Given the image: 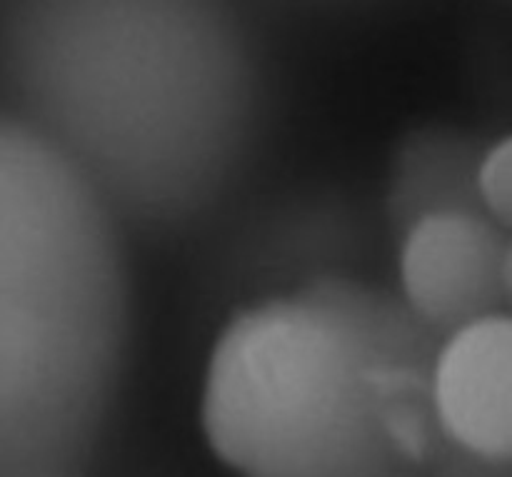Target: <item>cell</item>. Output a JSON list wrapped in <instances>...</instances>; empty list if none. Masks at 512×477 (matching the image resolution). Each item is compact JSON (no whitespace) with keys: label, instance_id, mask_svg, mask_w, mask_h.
Wrapping results in <instances>:
<instances>
[{"label":"cell","instance_id":"cell-6","mask_svg":"<svg viewBox=\"0 0 512 477\" xmlns=\"http://www.w3.org/2000/svg\"><path fill=\"white\" fill-rule=\"evenodd\" d=\"M430 400L445 440L512 460V315L445 335L430 368Z\"/></svg>","mask_w":512,"mask_h":477},{"label":"cell","instance_id":"cell-5","mask_svg":"<svg viewBox=\"0 0 512 477\" xmlns=\"http://www.w3.org/2000/svg\"><path fill=\"white\" fill-rule=\"evenodd\" d=\"M393 250L395 293L440 338L510 315L512 230L488 215H433L400 235Z\"/></svg>","mask_w":512,"mask_h":477},{"label":"cell","instance_id":"cell-1","mask_svg":"<svg viewBox=\"0 0 512 477\" xmlns=\"http://www.w3.org/2000/svg\"><path fill=\"white\" fill-rule=\"evenodd\" d=\"M0 78L5 110L73 165L125 238L208 225L268 125V68L235 0H20Z\"/></svg>","mask_w":512,"mask_h":477},{"label":"cell","instance_id":"cell-10","mask_svg":"<svg viewBox=\"0 0 512 477\" xmlns=\"http://www.w3.org/2000/svg\"><path fill=\"white\" fill-rule=\"evenodd\" d=\"M293 5H305V8H350V5L370 3V0H288Z\"/></svg>","mask_w":512,"mask_h":477},{"label":"cell","instance_id":"cell-8","mask_svg":"<svg viewBox=\"0 0 512 477\" xmlns=\"http://www.w3.org/2000/svg\"><path fill=\"white\" fill-rule=\"evenodd\" d=\"M480 208L500 228L512 230V138L495 135L478 168Z\"/></svg>","mask_w":512,"mask_h":477},{"label":"cell","instance_id":"cell-2","mask_svg":"<svg viewBox=\"0 0 512 477\" xmlns=\"http://www.w3.org/2000/svg\"><path fill=\"white\" fill-rule=\"evenodd\" d=\"M440 340L370 278L228 310L203 378L205 440L240 477H428L380 430L368 368L430 370Z\"/></svg>","mask_w":512,"mask_h":477},{"label":"cell","instance_id":"cell-3","mask_svg":"<svg viewBox=\"0 0 512 477\" xmlns=\"http://www.w3.org/2000/svg\"><path fill=\"white\" fill-rule=\"evenodd\" d=\"M130 320L125 233L73 165L0 110V313Z\"/></svg>","mask_w":512,"mask_h":477},{"label":"cell","instance_id":"cell-9","mask_svg":"<svg viewBox=\"0 0 512 477\" xmlns=\"http://www.w3.org/2000/svg\"><path fill=\"white\" fill-rule=\"evenodd\" d=\"M428 477H512V460H493L458 448L440 435L428 465Z\"/></svg>","mask_w":512,"mask_h":477},{"label":"cell","instance_id":"cell-4","mask_svg":"<svg viewBox=\"0 0 512 477\" xmlns=\"http://www.w3.org/2000/svg\"><path fill=\"white\" fill-rule=\"evenodd\" d=\"M385 235L378 213L335 188L285 193L240 220L210 260L205 288L233 310L363 273Z\"/></svg>","mask_w":512,"mask_h":477},{"label":"cell","instance_id":"cell-7","mask_svg":"<svg viewBox=\"0 0 512 477\" xmlns=\"http://www.w3.org/2000/svg\"><path fill=\"white\" fill-rule=\"evenodd\" d=\"M493 135L453 123H428L395 143L378 215L390 243L415 223L445 213H483L478 168Z\"/></svg>","mask_w":512,"mask_h":477}]
</instances>
